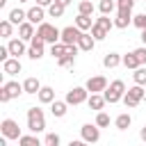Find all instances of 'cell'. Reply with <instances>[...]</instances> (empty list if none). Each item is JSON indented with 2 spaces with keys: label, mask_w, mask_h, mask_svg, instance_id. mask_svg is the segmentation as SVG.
Returning a JSON list of instances; mask_svg holds the SVG:
<instances>
[{
  "label": "cell",
  "mask_w": 146,
  "mask_h": 146,
  "mask_svg": "<svg viewBox=\"0 0 146 146\" xmlns=\"http://www.w3.org/2000/svg\"><path fill=\"white\" fill-rule=\"evenodd\" d=\"M7 48H9L11 57H21V55H25V41H23L21 36H18V39H9Z\"/></svg>",
  "instance_id": "cell-11"
},
{
  "label": "cell",
  "mask_w": 146,
  "mask_h": 146,
  "mask_svg": "<svg viewBox=\"0 0 146 146\" xmlns=\"http://www.w3.org/2000/svg\"><path fill=\"white\" fill-rule=\"evenodd\" d=\"M36 32H34V23H30V21H25V23H21L18 25V36L23 39V41H32V36H34Z\"/></svg>",
  "instance_id": "cell-13"
},
{
  "label": "cell",
  "mask_w": 146,
  "mask_h": 146,
  "mask_svg": "<svg viewBox=\"0 0 146 146\" xmlns=\"http://www.w3.org/2000/svg\"><path fill=\"white\" fill-rule=\"evenodd\" d=\"M64 9H66V7L55 0V2L48 7V16H50V18H62V16H64Z\"/></svg>",
  "instance_id": "cell-26"
},
{
  "label": "cell",
  "mask_w": 146,
  "mask_h": 146,
  "mask_svg": "<svg viewBox=\"0 0 146 146\" xmlns=\"http://www.w3.org/2000/svg\"><path fill=\"white\" fill-rule=\"evenodd\" d=\"M80 135H82V141H87V144H96L98 139H100V125H91V123H84L82 128H80Z\"/></svg>",
  "instance_id": "cell-6"
},
{
  "label": "cell",
  "mask_w": 146,
  "mask_h": 146,
  "mask_svg": "<svg viewBox=\"0 0 146 146\" xmlns=\"http://www.w3.org/2000/svg\"><path fill=\"white\" fill-rule=\"evenodd\" d=\"M27 57L30 59H41L43 57V43H30V48H27Z\"/></svg>",
  "instance_id": "cell-21"
},
{
  "label": "cell",
  "mask_w": 146,
  "mask_h": 146,
  "mask_svg": "<svg viewBox=\"0 0 146 146\" xmlns=\"http://www.w3.org/2000/svg\"><path fill=\"white\" fill-rule=\"evenodd\" d=\"M7 18H9L14 25H21V23H25V21H27V11H23V9H18V7H16V9H11V11H9V16H7Z\"/></svg>",
  "instance_id": "cell-19"
},
{
  "label": "cell",
  "mask_w": 146,
  "mask_h": 146,
  "mask_svg": "<svg viewBox=\"0 0 146 146\" xmlns=\"http://www.w3.org/2000/svg\"><path fill=\"white\" fill-rule=\"evenodd\" d=\"M130 123H132V116H130V114H125V112H123V114H119V116H116V121H114V125H116L119 130H128V128H130Z\"/></svg>",
  "instance_id": "cell-24"
},
{
  "label": "cell",
  "mask_w": 146,
  "mask_h": 146,
  "mask_svg": "<svg viewBox=\"0 0 146 146\" xmlns=\"http://www.w3.org/2000/svg\"><path fill=\"white\" fill-rule=\"evenodd\" d=\"M139 137H141V139H144V141H146V125H144V128H141V130H139Z\"/></svg>",
  "instance_id": "cell-45"
},
{
  "label": "cell",
  "mask_w": 146,
  "mask_h": 146,
  "mask_svg": "<svg viewBox=\"0 0 146 146\" xmlns=\"http://www.w3.org/2000/svg\"><path fill=\"white\" fill-rule=\"evenodd\" d=\"M75 25L82 30V32H87V30H91V16H87V14H78V18H75Z\"/></svg>",
  "instance_id": "cell-23"
},
{
  "label": "cell",
  "mask_w": 146,
  "mask_h": 146,
  "mask_svg": "<svg viewBox=\"0 0 146 146\" xmlns=\"http://www.w3.org/2000/svg\"><path fill=\"white\" fill-rule=\"evenodd\" d=\"M132 5H135V0H116L119 9H132Z\"/></svg>",
  "instance_id": "cell-42"
},
{
  "label": "cell",
  "mask_w": 146,
  "mask_h": 146,
  "mask_svg": "<svg viewBox=\"0 0 146 146\" xmlns=\"http://www.w3.org/2000/svg\"><path fill=\"white\" fill-rule=\"evenodd\" d=\"M80 34H82V30L78 27V25H68V27H64L62 30V43H78V39H80Z\"/></svg>",
  "instance_id": "cell-7"
},
{
  "label": "cell",
  "mask_w": 146,
  "mask_h": 146,
  "mask_svg": "<svg viewBox=\"0 0 146 146\" xmlns=\"http://www.w3.org/2000/svg\"><path fill=\"white\" fill-rule=\"evenodd\" d=\"M105 96L103 94H91L89 98H87V105H89V110H96V112H100L103 107H105Z\"/></svg>",
  "instance_id": "cell-16"
},
{
  "label": "cell",
  "mask_w": 146,
  "mask_h": 146,
  "mask_svg": "<svg viewBox=\"0 0 146 146\" xmlns=\"http://www.w3.org/2000/svg\"><path fill=\"white\" fill-rule=\"evenodd\" d=\"M114 7H116V2H114V0H100V2H98L100 14H112V11H114Z\"/></svg>",
  "instance_id": "cell-35"
},
{
  "label": "cell",
  "mask_w": 146,
  "mask_h": 146,
  "mask_svg": "<svg viewBox=\"0 0 146 146\" xmlns=\"http://www.w3.org/2000/svg\"><path fill=\"white\" fill-rule=\"evenodd\" d=\"M89 98V89L87 87H73L71 91H66V103L68 105H80V103H87Z\"/></svg>",
  "instance_id": "cell-4"
},
{
  "label": "cell",
  "mask_w": 146,
  "mask_h": 146,
  "mask_svg": "<svg viewBox=\"0 0 146 146\" xmlns=\"http://www.w3.org/2000/svg\"><path fill=\"white\" fill-rule=\"evenodd\" d=\"M66 107H68L66 100H52V103H50V112H52V116H57V119H62V116L66 114Z\"/></svg>",
  "instance_id": "cell-18"
},
{
  "label": "cell",
  "mask_w": 146,
  "mask_h": 146,
  "mask_svg": "<svg viewBox=\"0 0 146 146\" xmlns=\"http://www.w3.org/2000/svg\"><path fill=\"white\" fill-rule=\"evenodd\" d=\"M27 130H30V132H43V130H46L43 110H39V107H30V110H27Z\"/></svg>",
  "instance_id": "cell-1"
},
{
  "label": "cell",
  "mask_w": 146,
  "mask_h": 146,
  "mask_svg": "<svg viewBox=\"0 0 146 146\" xmlns=\"http://www.w3.org/2000/svg\"><path fill=\"white\" fill-rule=\"evenodd\" d=\"M50 55L52 57H64L66 55V43H62V41H57V43H52V48H50Z\"/></svg>",
  "instance_id": "cell-32"
},
{
  "label": "cell",
  "mask_w": 146,
  "mask_h": 146,
  "mask_svg": "<svg viewBox=\"0 0 146 146\" xmlns=\"http://www.w3.org/2000/svg\"><path fill=\"white\" fill-rule=\"evenodd\" d=\"M121 59H123V57H121L119 52H107V55L103 57V66H105V68H116V66L121 64Z\"/></svg>",
  "instance_id": "cell-17"
},
{
  "label": "cell",
  "mask_w": 146,
  "mask_h": 146,
  "mask_svg": "<svg viewBox=\"0 0 146 146\" xmlns=\"http://www.w3.org/2000/svg\"><path fill=\"white\" fill-rule=\"evenodd\" d=\"M7 100H9V96H7V94L2 91V87H0V103H7Z\"/></svg>",
  "instance_id": "cell-44"
},
{
  "label": "cell",
  "mask_w": 146,
  "mask_h": 146,
  "mask_svg": "<svg viewBox=\"0 0 146 146\" xmlns=\"http://www.w3.org/2000/svg\"><path fill=\"white\" fill-rule=\"evenodd\" d=\"M23 89H25V94H39V89H41V82H39L36 78H25V82H23Z\"/></svg>",
  "instance_id": "cell-20"
},
{
  "label": "cell",
  "mask_w": 146,
  "mask_h": 146,
  "mask_svg": "<svg viewBox=\"0 0 146 146\" xmlns=\"http://www.w3.org/2000/svg\"><path fill=\"white\" fill-rule=\"evenodd\" d=\"M141 43H144V46H146V27H144V30H141Z\"/></svg>",
  "instance_id": "cell-47"
},
{
  "label": "cell",
  "mask_w": 146,
  "mask_h": 146,
  "mask_svg": "<svg viewBox=\"0 0 146 146\" xmlns=\"http://www.w3.org/2000/svg\"><path fill=\"white\" fill-rule=\"evenodd\" d=\"M96 125L107 128V125H110V116H107L105 112H98V114H96Z\"/></svg>",
  "instance_id": "cell-37"
},
{
  "label": "cell",
  "mask_w": 146,
  "mask_h": 146,
  "mask_svg": "<svg viewBox=\"0 0 146 146\" xmlns=\"http://www.w3.org/2000/svg\"><path fill=\"white\" fill-rule=\"evenodd\" d=\"M11 30H14V23H11L9 18L0 21V34H2L5 39H9V36H11Z\"/></svg>",
  "instance_id": "cell-31"
},
{
  "label": "cell",
  "mask_w": 146,
  "mask_h": 146,
  "mask_svg": "<svg viewBox=\"0 0 146 146\" xmlns=\"http://www.w3.org/2000/svg\"><path fill=\"white\" fill-rule=\"evenodd\" d=\"M78 46H80V50H84V52L94 50V46H96V39H94V34H87V32H82V34H80V39H78Z\"/></svg>",
  "instance_id": "cell-15"
},
{
  "label": "cell",
  "mask_w": 146,
  "mask_h": 146,
  "mask_svg": "<svg viewBox=\"0 0 146 146\" xmlns=\"http://www.w3.org/2000/svg\"><path fill=\"white\" fill-rule=\"evenodd\" d=\"M96 23H98V25H103V27H105V30H107V32H110V30H112V27H114V21H112V18H110V14H103V16H100V18H96Z\"/></svg>",
  "instance_id": "cell-36"
},
{
  "label": "cell",
  "mask_w": 146,
  "mask_h": 146,
  "mask_svg": "<svg viewBox=\"0 0 146 146\" xmlns=\"http://www.w3.org/2000/svg\"><path fill=\"white\" fill-rule=\"evenodd\" d=\"M57 2H59V5H64V7H68V5L73 2V0H57Z\"/></svg>",
  "instance_id": "cell-46"
},
{
  "label": "cell",
  "mask_w": 146,
  "mask_h": 146,
  "mask_svg": "<svg viewBox=\"0 0 146 146\" xmlns=\"http://www.w3.org/2000/svg\"><path fill=\"white\" fill-rule=\"evenodd\" d=\"M43 18H46V11H43L41 5H34V7L27 9V21H30V23L39 25V23H43Z\"/></svg>",
  "instance_id": "cell-10"
},
{
  "label": "cell",
  "mask_w": 146,
  "mask_h": 146,
  "mask_svg": "<svg viewBox=\"0 0 146 146\" xmlns=\"http://www.w3.org/2000/svg\"><path fill=\"white\" fill-rule=\"evenodd\" d=\"M121 64H123L125 68H137V66H141L135 52H128V55H123V59H121Z\"/></svg>",
  "instance_id": "cell-27"
},
{
  "label": "cell",
  "mask_w": 146,
  "mask_h": 146,
  "mask_svg": "<svg viewBox=\"0 0 146 146\" xmlns=\"http://www.w3.org/2000/svg\"><path fill=\"white\" fill-rule=\"evenodd\" d=\"M18 146H41V141H39L36 132H34V135H21Z\"/></svg>",
  "instance_id": "cell-25"
},
{
  "label": "cell",
  "mask_w": 146,
  "mask_h": 146,
  "mask_svg": "<svg viewBox=\"0 0 146 146\" xmlns=\"http://www.w3.org/2000/svg\"><path fill=\"white\" fill-rule=\"evenodd\" d=\"M18 2H27V0H18Z\"/></svg>",
  "instance_id": "cell-48"
},
{
  "label": "cell",
  "mask_w": 146,
  "mask_h": 146,
  "mask_svg": "<svg viewBox=\"0 0 146 146\" xmlns=\"http://www.w3.org/2000/svg\"><path fill=\"white\" fill-rule=\"evenodd\" d=\"M0 132L7 137V139H21V128H18V123L14 121V119H5L2 123H0Z\"/></svg>",
  "instance_id": "cell-5"
},
{
  "label": "cell",
  "mask_w": 146,
  "mask_h": 146,
  "mask_svg": "<svg viewBox=\"0 0 146 146\" xmlns=\"http://www.w3.org/2000/svg\"><path fill=\"white\" fill-rule=\"evenodd\" d=\"M123 94H125V84H123V80H114V82L103 91V96H105V100H107L110 105L123 100Z\"/></svg>",
  "instance_id": "cell-2"
},
{
  "label": "cell",
  "mask_w": 146,
  "mask_h": 146,
  "mask_svg": "<svg viewBox=\"0 0 146 146\" xmlns=\"http://www.w3.org/2000/svg\"><path fill=\"white\" fill-rule=\"evenodd\" d=\"M2 91L9 96V100H11V98H18L21 94H25L23 84H18V82H5V84H2Z\"/></svg>",
  "instance_id": "cell-12"
},
{
  "label": "cell",
  "mask_w": 146,
  "mask_h": 146,
  "mask_svg": "<svg viewBox=\"0 0 146 146\" xmlns=\"http://www.w3.org/2000/svg\"><path fill=\"white\" fill-rule=\"evenodd\" d=\"M123 105H125V107H137V105H139V100H137V98H132V96L125 91V94H123Z\"/></svg>",
  "instance_id": "cell-39"
},
{
  "label": "cell",
  "mask_w": 146,
  "mask_h": 146,
  "mask_svg": "<svg viewBox=\"0 0 146 146\" xmlns=\"http://www.w3.org/2000/svg\"><path fill=\"white\" fill-rule=\"evenodd\" d=\"M36 96H39L41 103H52V100H55V89H52V87H41Z\"/></svg>",
  "instance_id": "cell-22"
},
{
  "label": "cell",
  "mask_w": 146,
  "mask_h": 146,
  "mask_svg": "<svg viewBox=\"0 0 146 146\" xmlns=\"http://www.w3.org/2000/svg\"><path fill=\"white\" fill-rule=\"evenodd\" d=\"M87 89H89L91 94L105 91V89H107V78H105V75H94V78H89V80H87Z\"/></svg>",
  "instance_id": "cell-8"
},
{
  "label": "cell",
  "mask_w": 146,
  "mask_h": 146,
  "mask_svg": "<svg viewBox=\"0 0 146 146\" xmlns=\"http://www.w3.org/2000/svg\"><path fill=\"white\" fill-rule=\"evenodd\" d=\"M2 71H5L7 75H16V73H21V62H18V57H9V59H5V62H2Z\"/></svg>",
  "instance_id": "cell-14"
},
{
  "label": "cell",
  "mask_w": 146,
  "mask_h": 146,
  "mask_svg": "<svg viewBox=\"0 0 146 146\" xmlns=\"http://www.w3.org/2000/svg\"><path fill=\"white\" fill-rule=\"evenodd\" d=\"M132 9H119V14H116V18H114V27H119V30H125L130 23H132V14H130Z\"/></svg>",
  "instance_id": "cell-9"
},
{
  "label": "cell",
  "mask_w": 146,
  "mask_h": 146,
  "mask_svg": "<svg viewBox=\"0 0 146 146\" xmlns=\"http://www.w3.org/2000/svg\"><path fill=\"white\" fill-rule=\"evenodd\" d=\"M55 0H36V5H41V7H50Z\"/></svg>",
  "instance_id": "cell-43"
},
{
  "label": "cell",
  "mask_w": 146,
  "mask_h": 146,
  "mask_svg": "<svg viewBox=\"0 0 146 146\" xmlns=\"http://www.w3.org/2000/svg\"><path fill=\"white\" fill-rule=\"evenodd\" d=\"M78 14H87V16H91V14H94V0H82V2L78 5Z\"/></svg>",
  "instance_id": "cell-33"
},
{
  "label": "cell",
  "mask_w": 146,
  "mask_h": 146,
  "mask_svg": "<svg viewBox=\"0 0 146 146\" xmlns=\"http://www.w3.org/2000/svg\"><path fill=\"white\" fill-rule=\"evenodd\" d=\"M59 135H55V132H50V135H46V139H43V144L46 146H59Z\"/></svg>",
  "instance_id": "cell-38"
},
{
  "label": "cell",
  "mask_w": 146,
  "mask_h": 146,
  "mask_svg": "<svg viewBox=\"0 0 146 146\" xmlns=\"http://www.w3.org/2000/svg\"><path fill=\"white\" fill-rule=\"evenodd\" d=\"M132 25H137L139 30H144V27H146V14H137V16L132 18Z\"/></svg>",
  "instance_id": "cell-40"
},
{
  "label": "cell",
  "mask_w": 146,
  "mask_h": 146,
  "mask_svg": "<svg viewBox=\"0 0 146 146\" xmlns=\"http://www.w3.org/2000/svg\"><path fill=\"white\" fill-rule=\"evenodd\" d=\"M91 34H94V39H96V41L107 39V30H105L103 25H98V23H94V25H91Z\"/></svg>",
  "instance_id": "cell-30"
},
{
  "label": "cell",
  "mask_w": 146,
  "mask_h": 146,
  "mask_svg": "<svg viewBox=\"0 0 146 146\" xmlns=\"http://www.w3.org/2000/svg\"><path fill=\"white\" fill-rule=\"evenodd\" d=\"M132 52L137 55L139 64H146V46H141V48H137V50H132Z\"/></svg>",
  "instance_id": "cell-41"
},
{
  "label": "cell",
  "mask_w": 146,
  "mask_h": 146,
  "mask_svg": "<svg viewBox=\"0 0 146 146\" xmlns=\"http://www.w3.org/2000/svg\"><path fill=\"white\" fill-rule=\"evenodd\" d=\"M57 64H59L62 68H73V66H75V55H64V57L57 59Z\"/></svg>",
  "instance_id": "cell-34"
},
{
  "label": "cell",
  "mask_w": 146,
  "mask_h": 146,
  "mask_svg": "<svg viewBox=\"0 0 146 146\" xmlns=\"http://www.w3.org/2000/svg\"><path fill=\"white\" fill-rule=\"evenodd\" d=\"M132 78H135V82H137V84H144V87H146V64L137 66V68H135V73H132Z\"/></svg>",
  "instance_id": "cell-29"
},
{
  "label": "cell",
  "mask_w": 146,
  "mask_h": 146,
  "mask_svg": "<svg viewBox=\"0 0 146 146\" xmlns=\"http://www.w3.org/2000/svg\"><path fill=\"white\" fill-rule=\"evenodd\" d=\"M128 94L141 103V100H144V96H146V89H144V84H137V82H135V87H130V89H128Z\"/></svg>",
  "instance_id": "cell-28"
},
{
  "label": "cell",
  "mask_w": 146,
  "mask_h": 146,
  "mask_svg": "<svg viewBox=\"0 0 146 146\" xmlns=\"http://www.w3.org/2000/svg\"><path fill=\"white\" fill-rule=\"evenodd\" d=\"M36 34H41L46 43H57V41L62 39V30H57V27H55V25H50V23H39Z\"/></svg>",
  "instance_id": "cell-3"
}]
</instances>
